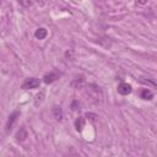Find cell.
<instances>
[{
  "label": "cell",
  "mask_w": 157,
  "mask_h": 157,
  "mask_svg": "<svg viewBox=\"0 0 157 157\" xmlns=\"http://www.w3.org/2000/svg\"><path fill=\"white\" fill-rule=\"evenodd\" d=\"M18 117H20V112H18V110H13V112L9 115L7 121H6V125H5V131H6V132H10V131L13 129V126H15V124H16Z\"/></svg>",
  "instance_id": "1"
},
{
  "label": "cell",
  "mask_w": 157,
  "mask_h": 157,
  "mask_svg": "<svg viewBox=\"0 0 157 157\" xmlns=\"http://www.w3.org/2000/svg\"><path fill=\"white\" fill-rule=\"evenodd\" d=\"M39 85H40V81L38 78H36V77H27L22 82V88L23 90H33V88L39 87Z\"/></svg>",
  "instance_id": "2"
},
{
  "label": "cell",
  "mask_w": 157,
  "mask_h": 157,
  "mask_svg": "<svg viewBox=\"0 0 157 157\" xmlns=\"http://www.w3.org/2000/svg\"><path fill=\"white\" fill-rule=\"evenodd\" d=\"M118 92L120 93V94H123V96H126V94H130L131 93V91H132V87H131V85L130 83H128V82H121L120 85H118Z\"/></svg>",
  "instance_id": "3"
},
{
  "label": "cell",
  "mask_w": 157,
  "mask_h": 157,
  "mask_svg": "<svg viewBox=\"0 0 157 157\" xmlns=\"http://www.w3.org/2000/svg\"><path fill=\"white\" fill-rule=\"evenodd\" d=\"M59 76H60L59 72H56V71H50V72H48V74H45V75L43 76V81H44L45 83H53L54 81H56V80L59 78Z\"/></svg>",
  "instance_id": "4"
},
{
  "label": "cell",
  "mask_w": 157,
  "mask_h": 157,
  "mask_svg": "<svg viewBox=\"0 0 157 157\" xmlns=\"http://www.w3.org/2000/svg\"><path fill=\"white\" fill-rule=\"evenodd\" d=\"M52 114L55 118V120H58V121H63L64 120V113H63V109H61L60 105H53Z\"/></svg>",
  "instance_id": "5"
},
{
  "label": "cell",
  "mask_w": 157,
  "mask_h": 157,
  "mask_svg": "<svg viewBox=\"0 0 157 157\" xmlns=\"http://www.w3.org/2000/svg\"><path fill=\"white\" fill-rule=\"evenodd\" d=\"M83 83H85V77H83L82 75L75 76V77L72 78V81H71V86H72L74 88H81V87L83 86Z\"/></svg>",
  "instance_id": "6"
},
{
  "label": "cell",
  "mask_w": 157,
  "mask_h": 157,
  "mask_svg": "<svg viewBox=\"0 0 157 157\" xmlns=\"http://www.w3.org/2000/svg\"><path fill=\"white\" fill-rule=\"evenodd\" d=\"M27 136H28V134H27V130L23 128V126H21L18 130H17V132H16V135H15V137H16V140L17 141H20V142H22V141H25L26 139H27Z\"/></svg>",
  "instance_id": "7"
},
{
  "label": "cell",
  "mask_w": 157,
  "mask_h": 157,
  "mask_svg": "<svg viewBox=\"0 0 157 157\" xmlns=\"http://www.w3.org/2000/svg\"><path fill=\"white\" fill-rule=\"evenodd\" d=\"M140 97H141L142 99H145V101H150V99L153 98V93H152V91H150L148 88H142V90L140 91Z\"/></svg>",
  "instance_id": "8"
},
{
  "label": "cell",
  "mask_w": 157,
  "mask_h": 157,
  "mask_svg": "<svg viewBox=\"0 0 157 157\" xmlns=\"http://www.w3.org/2000/svg\"><path fill=\"white\" fill-rule=\"evenodd\" d=\"M44 99H45V94H44V92H38L36 96H34V101H33V104L36 105V107H39L43 102H44Z\"/></svg>",
  "instance_id": "9"
},
{
  "label": "cell",
  "mask_w": 157,
  "mask_h": 157,
  "mask_svg": "<svg viewBox=\"0 0 157 157\" xmlns=\"http://www.w3.org/2000/svg\"><path fill=\"white\" fill-rule=\"evenodd\" d=\"M47 34H48V32H47V29L45 28H43V27H39V28H37L36 29V32H34V37L37 38V39H44L45 37H47Z\"/></svg>",
  "instance_id": "10"
},
{
  "label": "cell",
  "mask_w": 157,
  "mask_h": 157,
  "mask_svg": "<svg viewBox=\"0 0 157 157\" xmlns=\"http://www.w3.org/2000/svg\"><path fill=\"white\" fill-rule=\"evenodd\" d=\"M83 128H85V118H83V117L76 118V120H75V129H76L78 132H81V131L83 130Z\"/></svg>",
  "instance_id": "11"
},
{
  "label": "cell",
  "mask_w": 157,
  "mask_h": 157,
  "mask_svg": "<svg viewBox=\"0 0 157 157\" xmlns=\"http://www.w3.org/2000/svg\"><path fill=\"white\" fill-rule=\"evenodd\" d=\"M140 82L146 85L147 87H152V88H156L157 90V82L153 81L152 78H146V77H140Z\"/></svg>",
  "instance_id": "12"
},
{
  "label": "cell",
  "mask_w": 157,
  "mask_h": 157,
  "mask_svg": "<svg viewBox=\"0 0 157 157\" xmlns=\"http://www.w3.org/2000/svg\"><path fill=\"white\" fill-rule=\"evenodd\" d=\"M70 107H71L72 110H78L80 107H81V104H80V102H78L77 99H74V101L71 102V105H70Z\"/></svg>",
  "instance_id": "13"
},
{
  "label": "cell",
  "mask_w": 157,
  "mask_h": 157,
  "mask_svg": "<svg viewBox=\"0 0 157 157\" xmlns=\"http://www.w3.org/2000/svg\"><path fill=\"white\" fill-rule=\"evenodd\" d=\"M65 58H66L67 60H74V59H75V56H74V50H71V49L66 50V52H65Z\"/></svg>",
  "instance_id": "14"
},
{
  "label": "cell",
  "mask_w": 157,
  "mask_h": 157,
  "mask_svg": "<svg viewBox=\"0 0 157 157\" xmlns=\"http://www.w3.org/2000/svg\"><path fill=\"white\" fill-rule=\"evenodd\" d=\"M86 118L88 119V120H91V121H96L97 120V114H94V113H91V112H88V113H86Z\"/></svg>",
  "instance_id": "15"
},
{
  "label": "cell",
  "mask_w": 157,
  "mask_h": 157,
  "mask_svg": "<svg viewBox=\"0 0 157 157\" xmlns=\"http://www.w3.org/2000/svg\"><path fill=\"white\" fill-rule=\"evenodd\" d=\"M33 4H36L37 6H44L45 4V0H31Z\"/></svg>",
  "instance_id": "16"
},
{
  "label": "cell",
  "mask_w": 157,
  "mask_h": 157,
  "mask_svg": "<svg viewBox=\"0 0 157 157\" xmlns=\"http://www.w3.org/2000/svg\"><path fill=\"white\" fill-rule=\"evenodd\" d=\"M146 1H147V0H139L140 4H146Z\"/></svg>",
  "instance_id": "17"
}]
</instances>
